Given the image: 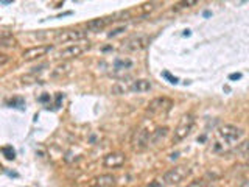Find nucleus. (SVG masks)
<instances>
[{
	"mask_svg": "<svg viewBox=\"0 0 249 187\" xmlns=\"http://www.w3.org/2000/svg\"><path fill=\"white\" fill-rule=\"evenodd\" d=\"M243 134H245V131L235 127V125H231V123L221 125L216 131V140L213 144V150L228 151L233 144L238 142V140L243 137Z\"/></svg>",
	"mask_w": 249,
	"mask_h": 187,
	"instance_id": "nucleus-1",
	"label": "nucleus"
},
{
	"mask_svg": "<svg viewBox=\"0 0 249 187\" xmlns=\"http://www.w3.org/2000/svg\"><path fill=\"white\" fill-rule=\"evenodd\" d=\"M150 41H151L150 36H146V35H134L123 42L122 50L128 53H136V52L146 49V47L150 45Z\"/></svg>",
	"mask_w": 249,
	"mask_h": 187,
	"instance_id": "nucleus-2",
	"label": "nucleus"
},
{
	"mask_svg": "<svg viewBox=\"0 0 249 187\" xmlns=\"http://www.w3.org/2000/svg\"><path fill=\"white\" fill-rule=\"evenodd\" d=\"M189 175H190V168L189 167L176 166L173 168H170L167 173L162 176V181H163V184H167V186H173V184L182 183Z\"/></svg>",
	"mask_w": 249,
	"mask_h": 187,
	"instance_id": "nucleus-3",
	"label": "nucleus"
},
{
	"mask_svg": "<svg viewBox=\"0 0 249 187\" xmlns=\"http://www.w3.org/2000/svg\"><path fill=\"white\" fill-rule=\"evenodd\" d=\"M193 125H195L193 115H190V114L184 115L182 119H181V122H179V125L175 128L173 142H181V140H184L187 136L190 134V131L193 130Z\"/></svg>",
	"mask_w": 249,
	"mask_h": 187,
	"instance_id": "nucleus-4",
	"label": "nucleus"
},
{
	"mask_svg": "<svg viewBox=\"0 0 249 187\" xmlns=\"http://www.w3.org/2000/svg\"><path fill=\"white\" fill-rule=\"evenodd\" d=\"M90 49V44L89 42H80V44H72L66 47V49H62L58 52L56 56L59 59H72V58H78L81 56L84 52H88Z\"/></svg>",
	"mask_w": 249,
	"mask_h": 187,
	"instance_id": "nucleus-5",
	"label": "nucleus"
},
{
	"mask_svg": "<svg viewBox=\"0 0 249 187\" xmlns=\"http://www.w3.org/2000/svg\"><path fill=\"white\" fill-rule=\"evenodd\" d=\"M151 132L148 128L142 127L136 131L134 137H132V148H134L136 151H143L145 148L150 145V137H151Z\"/></svg>",
	"mask_w": 249,
	"mask_h": 187,
	"instance_id": "nucleus-6",
	"label": "nucleus"
},
{
	"mask_svg": "<svg viewBox=\"0 0 249 187\" xmlns=\"http://www.w3.org/2000/svg\"><path fill=\"white\" fill-rule=\"evenodd\" d=\"M171 106H173V100L168 97H158L153 98L148 105V111L151 114H167Z\"/></svg>",
	"mask_w": 249,
	"mask_h": 187,
	"instance_id": "nucleus-7",
	"label": "nucleus"
},
{
	"mask_svg": "<svg viewBox=\"0 0 249 187\" xmlns=\"http://www.w3.org/2000/svg\"><path fill=\"white\" fill-rule=\"evenodd\" d=\"M88 31L84 30H62L56 35L54 41L58 44H67V42H75V41H81L86 37Z\"/></svg>",
	"mask_w": 249,
	"mask_h": 187,
	"instance_id": "nucleus-8",
	"label": "nucleus"
},
{
	"mask_svg": "<svg viewBox=\"0 0 249 187\" xmlns=\"http://www.w3.org/2000/svg\"><path fill=\"white\" fill-rule=\"evenodd\" d=\"M134 69V61L128 56H120V58H115L114 59V64H112V72L115 76H124L128 72Z\"/></svg>",
	"mask_w": 249,
	"mask_h": 187,
	"instance_id": "nucleus-9",
	"label": "nucleus"
},
{
	"mask_svg": "<svg viewBox=\"0 0 249 187\" xmlns=\"http://www.w3.org/2000/svg\"><path fill=\"white\" fill-rule=\"evenodd\" d=\"M52 50L50 45H37V47H31V49H27L22 53V59L23 61H33V59H39L45 56L47 53Z\"/></svg>",
	"mask_w": 249,
	"mask_h": 187,
	"instance_id": "nucleus-10",
	"label": "nucleus"
},
{
	"mask_svg": "<svg viewBox=\"0 0 249 187\" xmlns=\"http://www.w3.org/2000/svg\"><path fill=\"white\" fill-rule=\"evenodd\" d=\"M124 162H126V158H124V154L120 151L109 153L103 158V166L106 168H119V167L124 166Z\"/></svg>",
	"mask_w": 249,
	"mask_h": 187,
	"instance_id": "nucleus-11",
	"label": "nucleus"
},
{
	"mask_svg": "<svg viewBox=\"0 0 249 187\" xmlns=\"http://www.w3.org/2000/svg\"><path fill=\"white\" fill-rule=\"evenodd\" d=\"M153 84L150 80H145V78H139V80H134L131 81V88H129V92H137V94H143V92H148L151 91Z\"/></svg>",
	"mask_w": 249,
	"mask_h": 187,
	"instance_id": "nucleus-12",
	"label": "nucleus"
},
{
	"mask_svg": "<svg viewBox=\"0 0 249 187\" xmlns=\"http://www.w3.org/2000/svg\"><path fill=\"white\" fill-rule=\"evenodd\" d=\"M115 19L112 18V16H109V18H100V19H93L90 22H88V30H92V31H98V30H103L106 28L109 23H112Z\"/></svg>",
	"mask_w": 249,
	"mask_h": 187,
	"instance_id": "nucleus-13",
	"label": "nucleus"
},
{
	"mask_svg": "<svg viewBox=\"0 0 249 187\" xmlns=\"http://www.w3.org/2000/svg\"><path fill=\"white\" fill-rule=\"evenodd\" d=\"M95 186H98V187H114L115 178L112 175H100L95 178Z\"/></svg>",
	"mask_w": 249,
	"mask_h": 187,
	"instance_id": "nucleus-14",
	"label": "nucleus"
},
{
	"mask_svg": "<svg viewBox=\"0 0 249 187\" xmlns=\"http://www.w3.org/2000/svg\"><path fill=\"white\" fill-rule=\"evenodd\" d=\"M168 134V128L167 127H162V128H156L151 132V137H150V144H159L160 140Z\"/></svg>",
	"mask_w": 249,
	"mask_h": 187,
	"instance_id": "nucleus-15",
	"label": "nucleus"
},
{
	"mask_svg": "<svg viewBox=\"0 0 249 187\" xmlns=\"http://www.w3.org/2000/svg\"><path fill=\"white\" fill-rule=\"evenodd\" d=\"M129 88H131V81H117L114 86H112V92L115 95H123V94H128L129 92Z\"/></svg>",
	"mask_w": 249,
	"mask_h": 187,
	"instance_id": "nucleus-16",
	"label": "nucleus"
},
{
	"mask_svg": "<svg viewBox=\"0 0 249 187\" xmlns=\"http://www.w3.org/2000/svg\"><path fill=\"white\" fill-rule=\"evenodd\" d=\"M70 70V64L69 62H62V64L56 66L53 70H52V78H61L64 76L66 74H69Z\"/></svg>",
	"mask_w": 249,
	"mask_h": 187,
	"instance_id": "nucleus-17",
	"label": "nucleus"
},
{
	"mask_svg": "<svg viewBox=\"0 0 249 187\" xmlns=\"http://www.w3.org/2000/svg\"><path fill=\"white\" fill-rule=\"evenodd\" d=\"M235 151L240 156H248V158H249V139H246L245 142L238 144V147L235 148Z\"/></svg>",
	"mask_w": 249,
	"mask_h": 187,
	"instance_id": "nucleus-18",
	"label": "nucleus"
},
{
	"mask_svg": "<svg viewBox=\"0 0 249 187\" xmlns=\"http://www.w3.org/2000/svg\"><path fill=\"white\" fill-rule=\"evenodd\" d=\"M207 186H209L207 178H198V179H195V181H192L187 187H207Z\"/></svg>",
	"mask_w": 249,
	"mask_h": 187,
	"instance_id": "nucleus-19",
	"label": "nucleus"
},
{
	"mask_svg": "<svg viewBox=\"0 0 249 187\" xmlns=\"http://www.w3.org/2000/svg\"><path fill=\"white\" fill-rule=\"evenodd\" d=\"M2 151H3V154H5V158H6V159L13 161V159L16 158V151H14V148H13V147H3V148H2Z\"/></svg>",
	"mask_w": 249,
	"mask_h": 187,
	"instance_id": "nucleus-20",
	"label": "nucleus"
},
{
	"mask_svg": "<svg viewBox=\"0 0 249 187\" xmlns=\"http://www.w3.org/2000/svg\"><path fill=\"white\" fill-rule=\"evenodd\" d=\"M159 3H156V2H151V3H143L142 6H140V11H142V14H148V13H151L156 6H158Z\"/></svg>",
	"mask_w": 249,
	"mask_h": 187,
	"instance_id": "nucleus-21",
	"label": "nucleus"
},
{
	"mask_svg": "<svg viewBox=\"0 0 249 187\" xmlns=\"http://www.w3.org/2000/svg\"><path fill=\"white\" fill-rule=\"evenodd\" d=\"M126 30V27L124 25H122V27H117V28H114L111 33H109V37H114V36H117V35H120V33H123V31Z\"/></svg>",
	"mask_w": 249,
	"mask_h": 187,
	"instance_id": "nucleus-22",
	"label": "nucleus"
},
{
	"mask_svg": "<svg viewBox=\"0 0 249 187\" xmlns=\"http://www.w3.org/2000/svg\"><path fill=\"white\" fill-rule=\"evenodd\" d=\"M198 2L196 0H189V2H181V3H178L176 6L178 8H190V6H195Z\"/></svg>",
	"mask_w": 249,
	"mask_h": 187,
	"instance_id": "nucleus-23",
	"label": "nucleus"
},
{
	"mask_svg": "<svg viewBox=\"0 0 249 187\" xmlns=\"http://www.w3.org/2000/svg\"><path fill=\"white\" fill-rule=\"evenodd\" d=\"M8 105H11V108H20V106H23V100L22 98H13Z\"/></svg>",
	"mask_w": 249,
	"mask_h": 187,
	"instance_id": "nucleus-24",
	"label": "nucleus"
},
{
	"mask_svg": "<svg viewBox=\"0 0 249 187\" xmlns=\"http://www.w3.org/2000/svg\"><path fill=\"white\" fill-rule=\"evenodd\" d=\"M8 62H10V56L5 53H0V66H5Z\"/></svg>",
	"mask_w": 249,
	"mask_h": 187,
	"instance_id": "nucleus-25",
	"label": "nucleus"
},
{
	"mask_svg": "<svg viewBox=\"0 0 249 187\" xmlns=\"http://www.w3.org/2000/svg\"><path fill=\"white\" fill-rule=\"evenodd\" d=\"M37 100L41 101V103H45V101H50V95L49 94H44V95H41Z\"/></svg>",
	"mask_w": 249,
	"mask_h": 187,
	"instance_id": "nucleus-26",
	"label": "nucleus"
},
{
	"mask_svg": "<svg viewBox=\"0 0 249 187\" xmlns=\"http://www.w3.org/2000/svg\"><path fill=\"white\" fill-rule=\"evenodd\" d=\"M163 76H165V78H168V80L171 81V83H178V80H176V78H173V76H171L168 72H163Z\"/></svg>",
	"mask_w": 249,
	"mask_h": 187,
	"instance_id": "nucleus-27",
	"label": "nucleus"
},
{
	"mask_svg": "<svg viewBox=\"0 0 249 187\" xmlns=\"http://www.w3.org/2000/svg\"><path fill=\"white\" fill-rule=\"evenodd\" d=\"M240 187H249V179H243V181L240 183Z\"/></svg>",
	"mask_w": 249,
	"mask_h": 187,
	"instance_id": "nucleus-28",
	"label": "nucleus"
},
{
	"mask_svg": "<svg viewBox=\"0 0 249 187\" xmlns=\"http://www.w3.org/2000/svg\"><path fill=\"white\" fill-rule=\"evenodd\" d=\"M240 76H241L240 74H232V75H231V80H238Z\"/></svg>",
	"mask_w": 249,
	"mask_h": 187,
	"instance_id": "nucleus-29",
	"label": "nucleus"
},
{
	"mask_svg": "<svg viewBox=\"0 0 249 187\" xmlns=\"http://www.w3.org/2000/svg\"><path fill=\"white\" fill-rule=\"evenodd\" d=\"M0 3H2V5H11V3H13V0H2Z\"/></svg>",
	"mask_w": 249,
	"mask_h": 187,
	"instance_id": "nucleus-30",
	"label": "nucleus"
},
{
	"mask_svg": "<svg viewBox=\"0 0 249 187\" xmlns=\"http://www.w3.org/2000/svg\"><path fill=\"white\" fill-rule=\"evenodd\" d=\"M246 166H248V167H249V159H248V162H246Z\"/></svg>",
	"mask_w": 249,
	"mask_h": 187,
	"instance_id": "nucleus-31",
	"label": "nucleus"
},
{
	"mask_svg": "<svg viewBox=\"0 0 249 187\" xmlns=\"http://www.w3.org/2000/svg\"><path fill=\"white\" fill-rule=\"evenodd\" d=\"M92 187H98V186H92Z\"/></svg>",
	"mask_w": 249,
	"mask_h": 187,
	"instance_id": "nucleus-32",
	"label": "nucleus"
}]
</instances>
